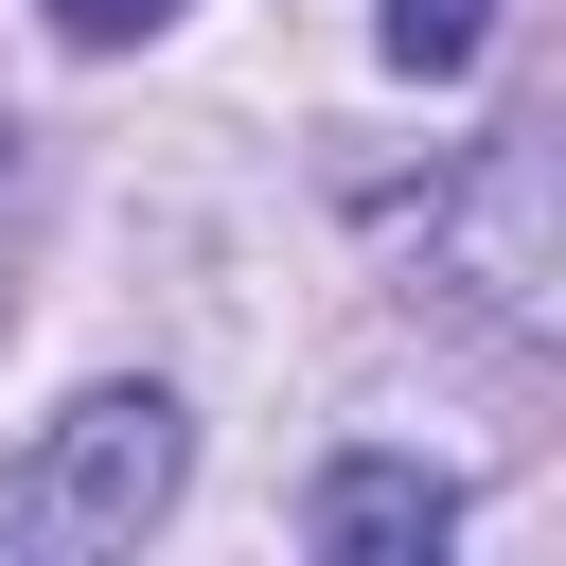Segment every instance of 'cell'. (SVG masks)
<instances>
[{
  "mask_svg": "<svg viewBox=\"0 0 566 566\" xmlns=\"http://www.w3.org/2000/svg\"><path fill=\"white\" fill-rule=\"evenodd\" d=\"M159 18H177V0H53V35H88V53H106V35H159Z\"/></svg>",
  "mask_w": 566,
  "mask_h": 566,
  "instance_id": "277c9868",
  "label": "cell"
},
{
  "mask_svg": "<svg viewBox=\"0 0 566 566\" xmlns=\"http://www.w3.org/2000/svg\"><path fill=\"white\" fill-rule=\"evenodd\" d=\"M177 495V407L159 389H88L18 478H0V548H124Z\"/></svg>",
  "mask_w": 566,
  "mask_h": 566,
  "instance_id": "6da1fadb",
  "label": "cell"
},
{
  "mask_svg": "<svg viewBox=\"0 0 566 566\" xmlns=\"http://www.w3.org/2000/svg\"><path fill=\"white\" fill-rule=\"evenodd\" d=\"M495 0H389V71H478Z\"/></svg>",
  "mask_w": 566,
  "mask_h": 566,
  "instance_id": "3957f363",
  "label": "cell"
},
{
  "mask_svg": "<svg viewBox=\"0 0 566 566\" xmlns=\"http://www.w3.org/2000/svg\"><path fill=\"white\" fill-rule=\"evenodd\" d=\"M442 531H460V495L424 460H336L318 478V548H442Z\"/></svg>",
  "mask_w": 566,
  "mask_h": 566,
  "instance_id": "7a4b0ae2",
  "label": "cell"
}]
</instances>
